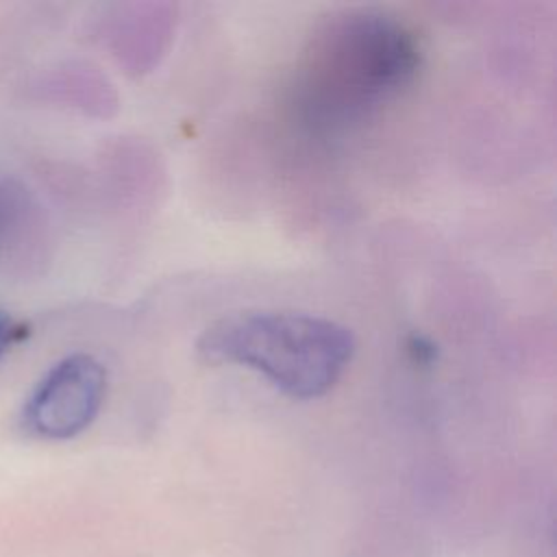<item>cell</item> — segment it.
Masks as SVG:
<instances>
[{"label":"cell","mask_w":557,"mask_h":557,"mask_svg":"<svg viewBox=\"0 0 557 557\" xmlns=\"http://www.w3.org/2000/svg\"><path fill=\"white\" fill-rule=\"evenodd\" d=\"M413 33L383 13H357L331 24L315 41L298 83V104L315 128L361 120L396 96L416 74Z\"/></svg>","instance_id":"1"},{"label":"cell","mask_w":557,"mask_h":557,"mask_svg":"<svg viewBox=\"0 0 557 557\" xmlns=\"http://www.w3.org/2000/svg\"><path fill=\"white\" fill-rule=\"evenodd\" d=\"M196 350L211 366L250 368L283 394L311 400L342 379L355 339L346 326L309 313L237 311L209 324Z\"/></svg>","instance_id":"2"},{"label":"cell","mask_w":557,"mask_h":557,"mask_svg":"<svg viewBox=\"0 0 557 557\" xmlns=\"http://www.w3.org/2000/svg\"><path fill=\"white\" fill-rule=\"evenodd\" d=\"M104 396V366L87 352H72L35 383L20 411V426L37 440H72L96 420Z\"/></svg>","instance_id":"3"},{"label":"cell","mask_w":557,"mask_h":557,"mask_svg":"<svg viewBox=\"0 0 557 557\" xmlns=\"http://www.w3.org/2000/svg\"><path fill=\"white\" fill-rule=\"evenodd\" d=\"M28 218L30 202L26 191L13 181H0V261L17 250Z\"/></svg>","instance_id":"4"},{"label":"cell","mask_w":557,"mask_h":557,"mask_svg":"<svg viewBox=\"0 0 557 557\" xmlns=\"http://www.w3.org/2000/svg\"><path fill=\"white\" fill-rule=\"evenodd\" d=\"M22 337V326L4 309H0V361L11 350V346Z\"/></svg>","instance_id":"5"}]
</instances>
